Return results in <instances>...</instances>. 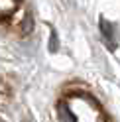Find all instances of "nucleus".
Wrapping results in <instances>:
<instances>
[{"instance_id":"1","label":"nucleus","mask_w":120,"mask_h":122,"mask_svg":"<svg viewBox=\"0 0 120 122\" xmlns=\"http://www.w3.org/2000/svg\"><path fill=\"white\" fill-rule=\"evenodd\" d=\"M99 30H100V36H102L104 43H106L110 49H114L116 43H118V36H116L118 30H116V24H112V22L106 20V18H100V20H99Z\"/></svg>"},{"instance_id":"2","label":"nucleus","mask_w":120,"mask_h":122,"mask_svg":"<svg viewBox=\"0 0 120 122\" xmlns=\"http://www.w3.org/2000/svg\"><path fill=\"white\" fill-rule=\"evenodd\" d=\"M57 47H59V43H57V36H55V32H51V43H49V51H51V53H55V51H57Z\"/></svg>"},{"instance_id":"3","label":"nucleus","mask_w":120,"mask_h":122,"mask_svg":"<svg viewBox=\"0 0 120 122\" xmlns=\"http://www.w3.org/2000/svg\"><path fill=\"white\" fill-rule=\"evenodd\" d=\"M32 22H34V20L30 18V16L26 18V22H24V34H28V32H30V28H32Z\"/></svg>"}]
</instances>
